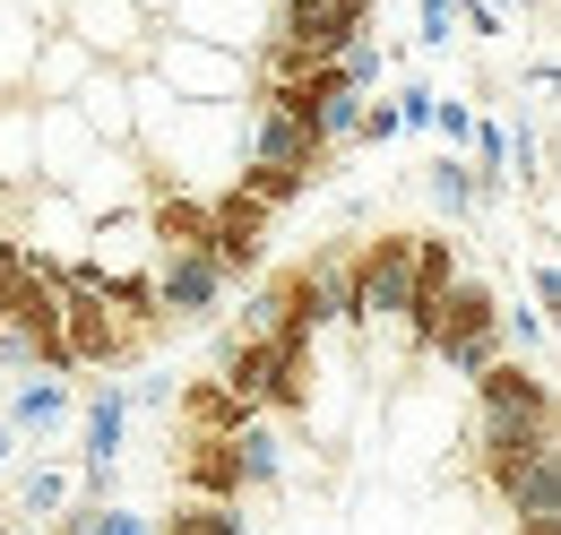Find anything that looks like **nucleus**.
Here are the masks:
<instances>
[{"mask_svg":"<svg viewBox=\"0 0 561 535\" xmlns=\"http://www.w3.org/2000/svg\"><path fill=\"white\" fill-rule=\"evenodd\" d=\"M130 147L164 182L216 191L242 164V95L233 104H199V95H173L156 69H130Z\"/></svg>","mask_w":561,"mask_h":535,"instance_id":"nucleus-1","label":"nucleus"},{"mask_svg":"<svg viewBox=\"0 0 561 535\" xmlns=\"http://www.w3.org/2000/svg\"><path fill=\"white\" fill-rule=\"evenodd\" d=\"M164 345V329H147L130 320L113 294H95L87 276H61V354H70V372H130Z\"/></svg>","mask_w":561,"mask_h":535,"instance_id":"nucleus-2","label":"nucleus"},{"mask_svg":"<svg viewBox=\"0 0 561 535\" xmlns=\"http://www.w3.org/2000/svg\"><path fill=\"white\" fill-rule=\"evenodd\" d=\"M501 285L476 276V268H458L449 276V294L432 303V329H423V363L432 372H449V380H467L484 354H501Z\"/></svg>","mask_w":561,"mask_h":535,"instance_id":"nucleus-3","label":"nucleus"},{"mask_svg":"<svg viewBox=\"0 0 561 535\" xmlns=\"http://www.w3.org/2000/svg\"><path fill=\"white\" fill-rule=\"evenodd\" d=\"M147 285H156V320H164V337L216 329V320H225V303H233L225 268H216L199 242H156V260H147Z\"/></svg>","mask_w":561,"mask_h":535,"instance_id":"nucleus-4","label":"nucleus"},{"mask_svg":"<svg viewBox=\"0 0 561 535\" xmlns=\"http://www.w3.org/2000/svg\"><path fill=\"white\" fill-rule=\"evenodd\" d=\"M173 95H199V104H233V95H251V53H233V44H208V35H182V26H164L156 18V35H147V61Z\"/></svg>","mask_w":561,"mask_h":535,"instance_id":"nucleus-5","label":"nucleus"},{"mask_svg":"<svg viewBox=\"0 0 561 535\" xmlns=\"http://www.w3.org/2000/svg\"><path fill=\"white\" fill-rule=\"evenodd\" d=\"M553 441H561V414H527V406H467V432H458V449H467V467H476L484 492H501Z\"/></svg>","mask_w":561,"mask_h":535,"instance_id":"nucleus-6","label":"nucleus"},{"mask_svg":"<svg viewBox=\"0 0 561 535\" xmlns=\"http://www.w3.org/2000/svg\"><path fill=\"white\" fill-rule=\"evenodd\" d=\"M268 234H277V207H268V200H251L242 182H216V191H208V242H199V251L225 268L233 294L268 268Z\"/></svg>","mask_w":561,"mask_h":535,"instance_id":"nucleus-7","label":"nucleus"},{"mask_svg":"<svg viewBox=\"0 0 561 535\" xmlns=\"http://www.w3.org/2000/svg\"><path fill=\"white\" fill-rule=\"evenodd\" d=\"M164 475H173V492H199V501H251L233 432H164Z\"/></svg>","mask_w":561,"mask_h":535,"instance_id":"nucleus-8","label":"nucleus"},{"mask_svg":"<svg viewBox=\"0 0 561 535\" xmlns=\"http://www.w3.org/2000/svg\"><path fill=\"white\" fill-rule=\"evenodd\" d=\"M53 26L78 35L95 61H113V69H139L147 61V35H156V18H147L139 0H61Z\"/></svg>","mask_w":561,"mask_h":535,"instance_id":"nucleus-9","label":"nucleus"},{"mask_svg":"<svg viewBox=\"0 0 561 535\" xmlns=\"http://www.w3.org/2000/svg\"><path fill=\"white\" fill-rule=\"evenodd\" d=\"M260 406L242 398V389H225L216 372H191V380H173V398H164V432H242Z\"/></svg>","mask_w":561,"mask_h":535,"instance_id":"nucleus-10","label":"nucleus"},{"mask_svg":"<svg viewBox=\"0 0 561 535\" xmlns=\"http://www.w3.org/2000/svg\"><path fill=\"white\" fill-rule=\"evenodd\" d=\"M95 156V130L78 122V104H35V182H53V191H70L78 164Z\"/></svg>","mask_w":561,"mask_h":535,"instance_id":"nucleus-11","label":"nucleus"},{"mask_svg":"<svg viewBox=\"0 0 561 535\" xmlns=\"http://www.w3.org/2000/svg\"><path fill=\"white\" fill-rule=\"evenodd\" d=\"M164 26H182V35H208V44L251 53V44L268 35V0H182Z\"/></svg>","mask_w":561,"mask_h":535,"instance_id":"nucleus-12","label":"nucleus"},{"mask_svg":"<svg viewBox=\"0 0 561 535\" xmlns=\"http://www.w3.org/2000/svg\"><path fill=\"white\" fill-rule=\"evenodd\" d=\"M78 492H87V483H78L70 458H35V467H18V475H9V510H18L26 527H44L53 510H70Z\"/></svg>","mask_w":561,"mask_h":535,"instance_id":"nucleus-13","label":"nucleus"},{"mask_svg":"<svg viewBox=\"0 0 561 535\" xmlns=\"http://www.w3.org/2000/svg\"><path fill=\"white\" fill-rule=\"evenodd\" d=\"M87 69H95V53H87L78 35H61V26H44V35H35V61H26V95H35V104H61Z\"/></svg>","mask_w":561,"mask_h":535,"instance_id":"nucleus-14","label":"nucleus"},{"mask_svg":"<svg viewBox=\"0 0 561 535\" xmlns=\"http://www.w3.org/2000/svg\"><path fill=\"white\" fill-rule=\"evenodd\" d=\"M70 104H78V122H87L95 138H130V69L95 61V69L70 87Z\"/></svg>","mask_w":561,"mask_h":535,"instance_id":"nucleus-15","label":"nucleus"},{"mask_svg":"<svg viewBox=\"0 0 561 535\" xmlns=\"http://www.w3.org/2000/svg\"><path fill=\"white\" fill-rule=\"evenodd\" d=\"M70 406H78L70 372H44V380L26 372V380L9 389V414H0V423H9L18 441H35V432H53V423H70Z\"/></svg>","mask_w":561,"mask_h":535,"instance_id":"nucleus-16","label":"nucleus"},{"mask_svg":"<svg viewBox=\"0 0 561 535\" xmlns=\"http://www.w3.org/2000/svg\"><path fill=\"white\" fill-rule=\"evenodd\" d=\"M147 535H251L242 501H199V492H173L164 519H147Z\"/></svg>","mask_w":561,"mask_h":535,"instance_id":"nucleus-17","label":"nucleus"},{"mask_svg":"<svg viewBox=\"0 0 561 535\" xmlns=\"http://www.w3.org/2000/svg\"><path fill=\"white\" fill-rule=\"evenodd\" d=\"M35 182V95H0V191Z\"/></svg>","mask_w":561,"mask_h":535,"instance_id":"nucleus-18","label":"nucleus"},{"mask_svg":"<svg viewBox=\"0 0 561 535\" xmlns=\"http://www.w3.org/2000/svg\"><path fill=\"white\" fill-rule=\"evenodd\" d=\"M492 501H501L510 519H527V510H561V441H553V449H536V458L510 475Z\"/></svg>","mask_w":561,"mask_h":535,"instance_id":"nucleus-19","label":"nucleus"},{"mask_svg":"<svg viewBox=\"0 0 561 535\" xmlns=\"http://www.w3.org/2000/svg\"><path fill=\"white\" fill-rule=\"evenodd\" d=\"M423 191H432V207H440L449 225H467V216H476V164H467L458 147H440V156L423 164Z\"/></svg>","mask_w":561,"mask_h":535,"instance_id":"nucleus-20","label":"nucleus"},{"mask_svg":"<svg viewBox=\"0 0 561 535\" xmlns=\"http://www.w3.org/2000/svg\"><path fill=\"white\" fill-rule=\"evenodd\" d=\"M44 18H26L18 0H0V95H26V61H35Z\"/></svg>","mask_w":561,"mask_h":535,"instance_id":"nucleus-21","label":"nucleus"},{"mask_svg":"<svg viewBox=\"0 0 561 535\" xmlns=\"http://www.w3.org/2000/svg\"><path fill=\"white\" fill-rule=\"evenodd\" d=\"M432 130H440V147H458V156H467V138H476V104L440 95V104H432Z\"/></svg>","mask_w":561,"mask_h":535,"instance_id":"nucleus-22","label":"nucleus"},{"mask_svg":"<svg viewBox=\"0 0 561 535\" xmlns=\"http://www.w3.org/2000/svg\"><path fill=\"white\" fill-rule=\"evenodd\" d=\"M432 87H398V130H432Z\"/></svg>","mask_w":561,"mask_h":535,"instance_id":"nucleus-23","label":"nucleus"},{"mask_svg":"<svg viewBox=\"0 0 561 535\" xmlns=\"http://www.w3.org/2000/svg\"><path fill=\"white\" fill-rule=\"evenodd\" d=\"M510 535H561V510H527V519H510Z\"/></svg>","mask_w":561,"mask_h":535,"instance_id":"nucleus-24","label":"nucleus"},{"mask_svg":"<svg viewBox=\"0 0 561 535\" xmlns=\"http://www.w3.org/2000/svg\"><path fill=\"white\" fill-rule=\"evenodd\" d=\"M18 9H26V18H44V26H53V9H61V0H18Z\"/></svg>","mask_w":561,"mask_h":535,"instance_id":"nucleus-25","label":"nucleus"},{"mask_svg":"<svg viewBox=\"0 0 561 535\" xmlns=\"http://www.w3.org/2000/svg\"><path fill=\"white\" fill-rule=\"evenodd\" d=\"M9 458H18V432H9V423H0V475H9Z\"/></svg>","mask_w":561,"mask_h":535,"instance_id":"nucleus-26","label":"nucleus"},{"mask_svg":"<svg viewBox=\"0 0 561 535\" xmlns=\"http://www.w3.org/2000/svg\"><path fill=\"white\" fill-rule=\"evenodd\" d=\"M139 9H147V18H173V9H182V0H139Z\"/></svg>","mask_w":561,"mask_h":535,"instance_id":"nucleus-27","label":"nucleus"}]
</instances>
